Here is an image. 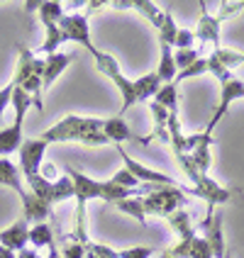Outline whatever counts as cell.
<instances>
[{
    "label": "cell",
    "instance_id": "1",
    "mask_svg": "<svg viewBox=\"0 0 244 258\" xmlns=\"http://www.w3.org/2000/svg\"><path fill=\"white\" fill-rule=\"evenodd\" d=\"M46 144H66V142H78L86 146H103L110 144V139L103 132V119L101 117H81V115H66L59 119L57 124L44 129L42 134Z\"/></svg>",
    "mask_w": 244,
    "mask_h": 258
},
{
    "label": "cell",
    "instance_id": "2",
    "mask_svg": "<svg viewBox=\"0 0 244 258\" xmlns=\"http://www.w3.org/2000/svg\"><path fill=\"white\" fill-rule=\"evenodd\" d=\"M44 61L32 49H27L25 44H17V69H15L13 83L15 88L25 90L29 98L34 100V107L42 110L44 107Z\"/></svg>",
    "mask_w": 244,
    "mask_h": 258
},
{
    "label": "cell",
    "instance_id": "3",
    "mask_svg": "<svg viewBox=\"0 0 244 258\" xmlns=\"http://www.w3.org/2000/svg\"><path fill=\"white\" fill-rule=\"evenodd\" d=\"M186 185H142L139 198H142L147 217H166L173 215L176 210L186 207Z\"/></svg>",
    "mask_w": 244,
    "mask_h": 258
},
{
    "label": "cell",
    "instance_id": "4",
    "mask_svg": "<svg viewBox=\"0 0 244 258\" xmlns=\"http://www.w3.org/2000/svg\"><path fill=\"white\" fill-rule=\"evenodd\" d=\"M93 61H95V69H98L105 78H110V81L115 83L117 93H120V98H122V105H120V112H117V115L125 117V112H127L129 107L139 105V100H137V86H134V81H132V78H127V76L122 73L120 63H117V58L110 56V54H105V51H98V54L93 56Z\"/></svg>",
    "mask_w": 244,
    "mask_h": 258
},
{
    "label": "cell",
    "instance_id": "5",
    "mask_svg": "<svg viewBox=\"0 0 244 258\" xmlns=\"http://www.w3.org/2000/svg\"><path fill=\"white\" fill-rule=\"evenodd\" d=\"M88 17L86 13H73V15H64L59 20V29L64 32V39L73 42L78 46H83L90 56H95L101 49H95V44L90 39V27H88Z\"/></svg>",
    "mask_w": 244,
    "mask_h": 258
},
{
    "label": "cell",
    "instance_id": "6",
    "mask_svg": "<svg viewBox=\"0 0 244 258\" xmlns=\"http://www.w3.org/2000/svg\"><path fill=\"white\" fill-rule=\"evenodd\" d=\"M115 149H117V156L122 158V168H127L139 180V185H181V183H176V178L157 171V168H149V166L139 163L134 156H129L127 151L122 149V144H117Z\"/></svg>",
    "mask_w": 244,
    "mask_h": 258
},
{
    "label": "cell",
    "instance_id": "7",
    "mask_svg": "<svg viewBox=\"0 0 244 258\" xmlns=\"http://www.w3.org/2000/svg\"><path fill=\"white\" fill-rule=\"evenodd\" d=\"M46 149H49V144L44 142L42 137H34V139H25L22 142V146H20V173H22L25 180L39 175Z\"/></svg>",
    "mask_w": 244,
    "mask_h": 258
},
{
    "label": "cell",
    "instance_id": "8",
    "mask_svg": "<svg viewBox=\"0 0 244 258\" xmlns=\"http://www.w3.org/2000/svg\"><path fill=\"white\" fill-rule=\"evenodd\" d=\"M237 100H244V81H239V78H234V76H232L230 81L220 83V102H217V110L213 112L210 122L205 124V129H203V132L213 134V129L217 127V122H220L222 117L230 112V107Z\"/></svg>",
    "mask_w": 244,
    "mask_h": 258
},
{
    "label": "cell",
    "instance_id": "9",
    "mask_svg": "<svg viewBox=\"0 0 244 258\" xmlns=\"http://www.w3.org/2000/svg\"><path fill=\"white\" fill-rule=\"evenodd\" d=\"M201 227L205 231L203 239L213 248V256L215 258L227 256V241H225V231H222V212H208Z\"/></svg>",
    "mask_w": 244,
    "mask_h": 258
},
{
    "label": "cell",
    "instance_id": "10",
    "mask_svg": "<svg viewBox=\"0 0 244 258\" xmlns=\"http://www.w3.org/2000/svg\"><path fill=\"white\" fill-rule=\"evenodd\" d=\"M64 173L71 178L73 183V198L76 202H90V200H101V192H103V180H93V178H88L86 173L76 171L73 166H66Z\"/></svg>",
    "mask_w": 244,
    "mask_h": 258
},
{
    "label": "cell",
    "instance_id": "11",
    "mask_svg": "<svg viewBox=\"0 0 244 258\" xmlns=\"http://www.w3.org/2000/svg\"><path fill=\"white\" fill-rule=\"evenodd\" d=\"M220 27L222 22L213 13H208V3H201V17L196 25V39L201 42V49L205 44H213V49H220Z\"/></svg>",
    "mask_w": 244,
    "mask_h": 258
},
{
    "label": "cell",
    "instance_id": "12",
    "mask_svg": "<svg viewBox=\"0 0 244 258\" xmlns=\"http://www.w3.org/2000/svg\"><path fill=\"white\" fill-rule=\"evenodd\" d=\"M29 227L32 224H29L25 217L15 219L10 227H5V229L0 231V246L8 248V251H13V253H20L22 248L29 246Z\"/></svg>",
    "mask_w": 244,
    "mask_h": 258
},
{
    "label": "cell",
    "instance_id": "13",
    "mask_svg": "<svg viewBox=\"0 0 244 258\" xmlns=\"http://www.w3.org/2000/svg\"><path fill=\"white\" fill-rule=\"evenodd\" d=\"M171 256L176 258H215L213 256V248L208 246V241L203 239V236H193V239H188V241H176L173 246L166 248Z\"/></svg>",
    "mask_w": 244,
    "mask_h": 258
},
{
    "label": "cell",
    "instance_id": "14",
    "mask_svg": "<svg viewBox=\"0 0 244 258\" xmlns=\"http://www.w3.org/2000/svg\"><path fill=\"white\" fill-rule=\"evenodd\" d=\"M44 76H42V83H44V93L49 90V88L57 83V78L61 73L69 69V63L73 61L71 54H64V51H57V54H49V56H44Z\"/></svg>",
    "mask_w": 244,
    "mask_h": 258
},
{
    "label": "cell",
    "instance_id": "15",
    "mask_svg": "<svg viewBox=\"0 0 244 258\" xmlns=\"http://www.w3.org/2000/svg\"><path fill=\"white\" fill-rule=\"evenodd\" d=\"M20 200H22V207H25V215L22 217L27 219L29 224H42V222H46L52 217V205L44 202L42 198H37L34 192L25 190V195Z\"/></svg>",
    "mask_w": 244,
    "mask_h": 258
},
{
    "label": "cell",
    "instance_id": "16",
    "mask_svg": "<svg viewBox=\"0 0 244 258\" xmlns=\"http://www.w3.org/2000/svg\"><path fill=\"white\" fill-rule=\"evenodd\" d=\"M103 132H105V137L110 139V144H122V142H139L134 134H132V129L129 124L125 122V117H108V119H103Z\"/></svg>",
    "mask_w": 244,
    "mask_h": 258
},
{
    "label": "cell",
    "instance_id": "17",
    "mask_svg": "<svg viewBox=\"0 0 244 258\" xmlns=\"http://www.w3.org/2000/svg\"><path fill=\"white\" fill-rule=\"evenodd\" d=\"M166 224L176 234L178 241H188V239L196 236V224H193V217L188 210H176L173 215L166 217Z\"/></svg>",
    "mask_w": 244,
    "mask_h": 258
},
{
    "label": "cell",
    "instance_id": "18",
    "mask_svg": "<svg viewBox=\"0 0 244 258\" xmlns=\"http://www.w3.org/2000/svg\"><path fill=\"white\" fill-rule=\"evenodd\" d=\"M0 187H10V190H15L20 198H22L25 190H27V185H22L20 168L15 166L10 158H0Z\"/></svg>",
    "mask_w": 244,
    "mask_h": 258
},
{
    "label": "cell",
    "instance_id": "19",
    "mask_svg": "<svg viewBox=\"0 0 244 258\" xmlns=\"http://www.w3.org/2000/svg\"><path fill=\"white\" fill-rule=\"evenodd\" d=\"M22 124L20 122H13L8 129H0V158H8L10 154L20 151L22 146Z\"/></svg>",
    "mask_w": 244,
    "mask_h": 258
},
{
    "label": "cell",
    "instance_id": "20",
    "mask_svg": "<svg viewBox=\"0 0 244 258\" xmlns=\"http://www.w3.org/2000/svg\"><path fill=\"white\" fill-rule=\"evenodd\" d=\"M159 66H157V76L161 83H173L176 76H178V69H176V61H173V46H166V44H159Z\"/></svg>",
    "mask_w": 244,
    "mask_h": 258
},
{
    "label": "cell",
    "instance_id": "21",
    "mask_svg": "<svg viewBox=\"0 0 244 258\" xmlns=\"http://www.w3.org/2000/svg\"><path fill=\"white\" fill-rule=\"evenodd\" d=\"M54 244H57V231L52 229L46 222L29 227V248H49Z\"/></svg>",
    "mask_w": 244,
    "mask_h": 258
},
{
    "label": "cell",
    "instance_id": "22",
    "mask_svg": "<svg viewBox=\"0 0 244 258\" xmlns=\"http://www.w3.org/2000/svg\"><path fill=\"white\" fill-rule=\"evenodd\" d=\"M113 207H115L117 212H122V215L137 219L142 227H147V212H144V205H142V198H139V195H134V198H125V200H117Z\"/></svg>",
    "mask_w": 244,
    "mask_h": 258
},
{
    "label": "cell",
    "instance_id": "23",
    "mask_svg": "<svg viewBox=\"0 0 244 258\" xmlns=\"http://www.w3.org/2000/svg\"><path fill=\"white\" fill-rule=\"evenodd\" d=\"M129 8L137 10L144 20H149V25L154 29L161 27V20H164V10L159 8L157 3H149V0H129Z\"/></svg>",
    "mask_w": 244,
    "mask_h": 258
},
{
    "label": "cell",
    "instance_id": "24",
    "mask_svg": "<svg viewBox=\"0 0 244 258\" xmlns=\"http://www.w3.org/2000/svg\"><path fill=\"white\" fill-rule=\"evenodd\" d=\"M61 44H66V39H64V32L59 29V25H44V42L39 44V51L44 56L57 54Z\"/></svg>",
    "mask_w": 244,
    "mask_h": 258
},
{
    "label": "cell",
    "instance_id": "25",
    "mask_svg": "<svg viewBox=\"0 0 244 258\" xmlns=\"http://www.w3.org/2000/svg\"><path fill=\"white\" fill-rule=\"evenodd\" d=\"M32 8L39 10V22L42 25H59V20L64 17V5L54 3V0H44V3H34Z\"/></svg>",
    "mask_w": 244,
    "mask_h": 258
},
{
    "label": "cell",
    "instance_id": "26",
    "mask_svg": "<svg viewBox=\"0 0 244 258\" xmlns=\"http://www.w3.org/2000/svg\"><path fill=\"white\" fill-rule=\"evenodd\" d=\"M154 102L164 105L169 112H178V86L176 83H164L159 88V93L154 95Z\"/></svg>",
    "mask_w": 244,
    "mask_h": 258
},
{
    "label": "cell",
    "instance_id": "27",
    "mask_svg": "<svg viewBox=\"0 0 244 258\" xmlns=\"http://www.w3.org/2000/svg\"><path fill=\"white\" fill-rule=\"evenodd\" d=\"M57 244L61 258H86V246L73 241L69 234H57Z\"/></svg>",
    "mask_w": 244,
    "mask_h": 258
},
{
    "label": "cell",
    "instance_id": "28",
    "mask_svg": "<svg viewBox=\"0 0 244 258\" xmlns=\"http://www.w3.org/2000/svg\"><path fill=\"white\" fill-rule=\"evenodd\" d=\"M178 29H181V27H176V20H173V15L169 13V10H164V20H161V27L157 29L159 44L173 46V42H176V34H178Z\"/></svg>",
    "mask_w": 244,
    "mask_h": 258
},
{
    "label": "cell",
    "instance_id": "29",
    "mask_svg": "<svg viewBox=\"0 0 244 258\" xmlns=\"http://www.w3.org/2000/svg\"><path fill=\"white\" fill-rule=\"evenodd\" d=\"M29 107H34V100L29 98L25 90H20V88H15L13 90V110H15V122H25V115H27Z\"/></svg>",
    "mask_w": 244,
    "mask_h": 258
},
{
    "label": "cell",
    "instance_id": "30",
    "mask_svg": "<svg viewBox=\"0 0 244 258\" xmlns=\"http://www.w3.org/2000/svg\"><path fill=\"white\" fill-rule=\"evenodd\" d=\"M213 56L227 69V71H232V69H237V66H242L244 63V54L242 51H234V49H225V46H220V49H213L210 51Z\"/></svg>",
    "mask_w": 244,
    "mask_h": 258
},
{
    "label": "cell",
    "instance_id": "31",
    "mask_svg": "<svg viewBox=\"0 0 244 258\" xmlns=\"http://www.w3.org/2000/svg\"><path fill=\"white\" fill-rule=\"evenodd\" d=\"M205 73H208V56H201L198 61H196V63H190V66H188L186 71H181V73H178L173 83H176V86H181L183 81H190V78H198V76H205Z\"/></svg>",
    "mask_w": 244,
    "mask_h": 258
},
{
    "label": "cell",
    "instance_id": "32",
    "mask_svg": "<svg viewBox=\"0 0 244 258\" xmlns=\"http://www.w3.org/2000/svg\"><path fill=\"white\" fill-rule=\"evenodd\" d=\"M201 49H181V51H176L173 54V61H176V69H178V73L186 71L190 63H196L198 58H201Z\"/></svg>",
    "mask_w": 244,
    "mask_h": 258
},
{
    "label": "cell",
    "instance_id": "33",
    "mask_svg": "<svg viewBox=\"0 0 244 258\" xmlns=\"http://www.w3.org/2000/svg\"><path fill=\"white\" fill-rule=\"evenodd\" d=\"M110 180H113L115 185L125 187V190H139V187H142V185H139V180H137V178H134V175H132L127 168H120V171H117L115 175L110 178Z\"/></svg>",
    "mask_w": 244,
    "mask_h": 258
},
{
    "label": "cell",
    "instance_id": "34",
    "mask_svg": "<svg viewBox=\"0 0 244 258\" xmlns=\"http://www.w3.org/2000/svg\"><path fill=\"white\" fill-rule=\"evenodd\" d=\"M157 253V248L152 246H129V248H120L117 258H152Z\"/></svg>",
    "mask_w": 244,
    "mask_h": 258
},
{
    "label": "cell",
    "instance_id": "35",
    "mask_svg": "<svg viewBox=\"0 0 244 258\" xmlns=\"http://www.w3.org/2000/svg\"><path fill=\"white\" fill-rule=\"evenodd\" d=\"M244 10V0H237V3H220V10L215 13V17L220 22H225V20H230L234 15H239Z\"/></svg>",
    "mask_w": 244,
    "mask_h": 258
},
{
    "label": "cell",
    "instance_id": "36",
    "mask_svg": "<svg viewBox=\"0 0 244 258\" xmlns=\"http://www.w3.org/2000/svg\"><path fill=\"white\" fill-rule=\"evenodd\" d=\"M173 49H176V51H181V49H196V34H193L190 29H178Z\"/></svg>",
    "mask_w": 244,
    "mask_h": 258
},
{
    "label": "cell",
    "instance_id": "37",
    "mask_svg": "<svg viewBox=\"0 0 244 258\" xmlns=\"http://www.w3.org/2000/svg\"><path fill=\"white\" fill-rule=\"evenodd\" d=\"M13 90H15V83L10 81L8 86L0 88V119H3V115H5V110L13 105Z\"/></svg>",
    "mask_w": 244,
    "mask_h": 258
},
{
    "label": "cell",
    "instance_id": "38",
    "mask_svg": "<svg viewBox=\"0 0 244 258\" xmlns=\"http://www.w3.org/2000/svg\"><path fill=\"white\" fill-rule=\"evenodd\" d=\"M39 175H42L44 180H49V183H54V180H59L61 175H59V168L52 163V161H44L42 168H39Z\"/></svg>",
    "mask_w": 244,
    "mask_h": 258
},
{
    "label": "cell",
    "instance_id": "39",
    "mask_svg": "<svg viewBox=\"0 0 244 258\" xmlns=\"http://www.w3.org/2000/svg\"><path fill=\"white\" fill-rule=\"evenodd\" d=\"M17 258H42L39 256V253H37V248H22V251H20V253H17Z\"/></svg>",
    "mask_w": 244,
    "mask_h": 258
},
{
    "label": "cell",
    "instance_id": "40",
    "mask_svg": "<svg viewBox=\"0 0 244 258\" xmlns=\"http://www.w3.org/2000/svg\"><path fill=\"white\" fill-rule=\"evenodd\" d=\"M46 258H61V253H59V244H54V246H49V248H46Z\"/></svg>",
    "mask_w": 244,
    "mask_h": 258
},
{
    "label": "cell",
    "instance_id": "41",
    "mask_svg": "<svg viewBox=\"0 0 244 258\" xmlns=\"http://www.w3.org/2000/svg\"><path fill=\"white\" fill-rule=\"evenodd\" d=\"M0 258H17V253H13V251H8V248L0 246Z\"/></svg>",
    "mask_w": 244,
    "mask_h": 258
},
{
    "label": "cell",
    "instance_id": "42",
    "mask_svg": "<svg viewBox=\"0 0 244 258\" xmlns=\"http://www.w3.org/2000/svg\"><path fill=\"white\" fill-rule=\"evenodd\" d=\"M159 258H176V256H171V253H169V251H166V248H164V251H161V253H159Z\"/></svg>",
    "mask_w": 244,
    "mask_h": 258
},
{
    "label": "cell",
    "instance_id": "43",
    "mask_svg": "<svg viewBox=\"0 0 244 258\" xmlns=\"http://www.w3.org/2000/svg\"><path fill=\"white\" fill-rule=\"evenodd\" d=\"M225 258H232V256H230V251H227V256H225Z\"/></svg>",
    "mask_w": 244,
    "mask_h": 258
}]
</instances>
